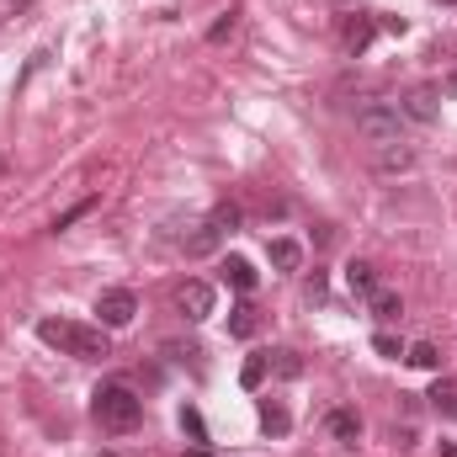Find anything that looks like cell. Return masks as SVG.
Returning <instances> with one entry per match:
<instances>
[{
  "instance_id": "cell-1",
  "label": "cell",
  "mask_w": 457,
  "mask_h": 457,
  "mask_svg": "<svg viewBox=\"0 0 457 457\" xmlns=\"http://www.w3.org/2000/svg\"><path fill=\"white\" fill-rule=\"evenodd\" d=\"M37 341L54 345V351H64V356H75V361H102V356H112V345H107V330H102V325L37 320Z\"/></svg>"
},
{
  "instance_id": "cell-2",
  "label": "cell",
  "mask_w": 457,
  "mask_h": 457,
  "mask_svg": "<svg viewBox=\"0 0 457 457\" xmlns=\"http://www.w3.org/2000/svg\"><path fill=\"white\" fill-rule=\"evenodd\" d=\"M91 415H96L102 431H133V426L144 420V399H138L128 383H102V388L91 394Z\"/></svg>"
},
{
  "instance_id": "cell-3",
  "label": "cell",
  "mask_w": 457,
  "mask_h": 457,
  "mask_svg": "<svg viewBox=\"0 0 457 457\" xmlns=\"http://www.w3.org/2000/svg\"><path fill=\"white\" fill-rule=\"evenodd\" d=\"M356 133H361L367 144H378V149L404 144V112H399L394 102H367V107L356 112Z\"/></svg>"
},
{
  "instance_id": "cell-4",
  "label": "cell",
  "mask_w": 457,
  "mask_h": 457,
  "mask_svg": "<svg viewBox=\"0 0 457 457\" xmlns=\"http://www.w3.org/2000/svg\"><path fill=\"white\" fill-rule=\"evenodd\" d=\"M228 228H239V208H234V203L213 208V219H208V224L187 239V255H213V250H219V239H224Z\"/></svg>"
},
{
  "instance_id": "cell-5",
  "label": "cell",
  "mask_w": 457,
  "mask_h": 457,
  "mask_svg": "<svg viewBox=\"0 0 457 457\" xmlns=\"http://www.w3.org/2000/svg\"><path fill=\"white\" fill-rule=\"evenodd\" d=\"M133 314H138V298H133L128 287H107V293L96 298V325H102V330H128Z\"/></svg>"
},
{
  "instance_id": "cell-6",
  "label": "cell",
  "mask_w": 457,
  "mask_h": 457,
  "mask_svg": "<svg viewBox=\"0 0 457 457\" xmlns=\"http://www.w3.org/2000/svg\"><path fill=\"white\" fill-rule=\"evenodd\" d=\"M176 309H181V320H187V325H203V320L213 314V287H208V282H181Z\"/></svg>"
},
{
  "instance_id": "cell-7",
  "label": "cell",
  "mask_w": 457,
  "mask_h": 457,
  "mask_svg": "<svg viewBox=\"0 0 457 457\" xmlns=\"http://www.w3.org/2000/svg\"><path fill=\"white\" fill-rule=\"evenodd\" d=\"M345 287L367 303V298L383 287V282H378V266H372V261H351V266H345Z\"/></svg>"
},
{
  "instance_id": "cell-8",
  "label": "cell",
  "mask_w": 457,
  "mask_h": 457,
  "mask_svg": "<svg viewBox=\"0 0 457 457\" xmlns=\"http://www.w3.org/2000/svg\"><path fill=\"white\" fill-rule=\"evenodd\" d=\"M325 426H330V436H336L341 447H356V442H361V415H356V410H330Z\"/></svg>"
},
{
  "instance_id": "cell-9",
  "label": "cell",
  "mask_w": 457,
  "mask_h": 457,
  "mask_svg": "<svg viewBox=\"0 0 457 457\" xmlns=\"http://www.w3.org/2000/svg\"><path fill=\"white\" fill-rule=\"evenodd\" d=\"M399 112H404V122H436V91H431V86H420V91H410Z\"/></svg>"
},
{
  "instance_id": "cell-10",
  "label": "cell",
  "mask_w": 457,
  "mask_h": 457,
  "mask_svg": "<svg viewBox=\"0 0 457 457\" xmlns=\"http://www.w3.org/2000/svg\"><path fill=\"white\" fill-rule=\"evenodd\" d=\"M266 255H271V266H277V271H298V266H303V245H298V239H287V234H282V239H271V245H266Z\"/></svg>"
},
{
  "instance_id": "cell-11",
  "label": "cell",
  "mask_w": 457,
  "mask_h": 457,
  "mask_svg": "<svg viewBox=\"0 0 457 457\" xmlns=\"http://www.w3.org/2000/svg\"><path fill=\"white\" fill-rule=\"evenodd\" d=\"M367 309H372V320H383V325H394V320H404V298H399L394 287H378V293L367 298Z\"/></svg>"
},
{
  "instance_id": "cell-12",
  "label": "cell",
  "mask_w": 457,
  "mask_h": 457,
  "mask_svg": "<svg viewBox=\"0 0 457 457\" xmlns=\"http://www.w3.org/2000/svg\"><path fill=\"white\" fill-rule=\"evenodd\" d=\"M219 271H224V282L234 287V293H250V287H255V266H250L245 255H224Z\"/></svg>"
},
{
  "instance_id": "cell-13",
  "label": "cell",
  "mask_w": 457,
  "mask_h": 457,
  "mask_svg": "<svg viewBox=\"0 0 457 457\" xmlns=\"http://www.w3.org/2000/svg\"><path fill=\"white\" fill-rule=\"evenodd\" d=\"M426 399H431V410H436V415H447V420H457V378H436Z\"/></svg>"
},
{
  "instance_id": "cell-14",
  "label": "cell",
  "mask_w": 457,
  "mask_h": 457,
  "mask_svg": "<svg viewBox=\"0 0 457 457\" xmlns=\"http://www.w3.org/2000/svg\"><path fill=\"white\" fill-rule=\"evenodd\" d=\"M404 361L420 367V372H442V345L436 341H415L410 351H404Z\"/></svg>"
},
{
  "instance_id": "cell-15",
  "label": "cell",
  "mask_w": 457,
  "mask_h": 457,
  "mask_svg": "<svg viewBox=\"0 0 457 457\" xmlns=\"http://www.w3.org/2000/svg\"><path fill=\"white\" fill-rule=\"evenodd\" d=\"M410 165H415V154H410V149H399V144L378 149V170H383V176H399V170H410Z\"/></svg>"
},
{
  "instance_id": "cell-16",
  "label": "cell",
  "mask_w": 457,
  "mask_h": 457,
  "mask_svg": "<svg viewBox=\"0 0 457 457\" xmlns=\"http://www.w3.org/2000/svg\"><path fill=\"white\" fill-rule=\"evenodd\" d=\"M228 336H239V341L255 336V309H250V303H234V309H228Z\"/></svg>"
},
{
  "instance_id": "cell-17",
  "label": "cell",
  "mask_w": 457,
  "mask_h": 457,
  "mask_svg": "<svg viewBox=\"0 0 457 457\" xmlns=\"http://www.w3.org/2000/svg\"><path fill=\"white\" fill-rule=\"evenodd\" d=\"M261 426H266L271 436H287V431H293V415H287L282 404H271V399H266V404H261Z\"/></svg>"
},
{
  "instance_id": "cell-18",
  "label": "cell",
  "mask_w": 457,
  "mask_h": 457,
  "mask_svg": "<svg viewBox=\"0 0 457 457\" xmlns=\"http://www.w3.org/2000/svg\"><path fill=\"white\" fill-rule=\"evenodd\" d=\"M266 367H277L282 378H298V372H303V361H298V351H271V356H266Z\"/></svg>"
},
{
  "instance_id": "cell-19",
  "label": "cell",
  "mask_w": 457,
  "mask_h": 457,
  "mask_svg": "<svg viewBox=\"0 0 457 457\" xmlns=\"http://www.w3.org/2000/svg\"><path fill=\"white\" fill-rule=\"evenodd\" d=\"M181 431H187V436H192V442H197V447H208V426H203V415H197V410H192V404H187V410H181Z\"/></svg>"
},
{
  "instance_id": "cell-20",
  "label": "cell",
  "mask_w": 457,
  "mask_h": 457,
  "mask_svg": "<svg viewBox=\"0 0 457 457\" xmlns=\"http://www.w3.org/2000/svg\"><path fill=\"white\" fill-rule=\"evenodd\" d=\"M261 378H266V356H250L245 372H239V383H245V388H261Z\"/></svg>"
},
{
  "instance_id": "cell-21",
  "label": "cell",
  "mask_w": 457,
  "mask_h": 457,
  "mask_svg": "<svg viewBox=\"0 0 457 457\" xmlns=\"http://www.w3.org/2000/svg\"><path fill=\"white\" fill-rule=\"evenodd\" d=\"M372 351H378V356H394V361H399V356H404V345L394 341V336H388V330H378V336H372Z\"/></svg>"
},
{
  "instance_id": "cell-22",
  "label": "cell",
  "mask_w": 457,
  "mask_h": 457,
  "mask_svg": "<svg viewBox=\"0 0 457 457\" xmlns=\"http://www.w3.org/2000/svg\"><path fill=\"white\" fill-rule=\"evenodd\" d=\"M345 43H351V48H367V43H372V21H351V27H345Z\"/></svg>"
},
{
  "instance_id": "cell-23",
  "label": "cell",
  "mask_w": 457,
  "mask_h": 457,
  "mask_svg": "<svg viewBox=\"0 0 457 457\" xmlns=\"http://www.w3.org/2000/svg\"><path fill=\"white\" fill-rule=\"evenodd\" d=\"M234 27H239V11H224V21H213V32H208V37H213V43H224Z\"/></svg>"
},
{
  "instance_id": "cell-24",
  "label": "cell",
  "mask_w": 457,
  "mask_h": 457,
  "mask_svg": "<svg viewBox=\"0 0 457 457\" xmlns=\"http://www.w3.org/2000/svg\"><path fill=\"white\" fill-rule=\"evenodd\" d=\"M442 457H457V442H442Z\"/></svg>"
}]
</instances>
